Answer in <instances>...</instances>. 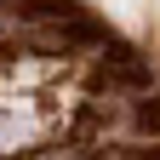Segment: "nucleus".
Masks as SVG:
<instances>
[{
	"instance_id": "f257e3e1",
	"label": "nucleus",
	"mask_w": 160,
	"mask_h": 160,
	"mask_svg": "<svg viewBox=\"0 0 160 160\" xmlns=\"http://www.w3.org/2000/svg\"><path fill=\"white\" fill-rule=\"evenodd\" d=\"M52 69H17L0 80V143H34L40 132H52L57 120V97L40 92V80H46Z\"/></svg>"
}]
</instances>
